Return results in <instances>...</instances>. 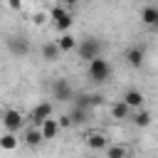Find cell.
I'll list each match as a JSON object with an SVG mask.
<instances>
[{
    "label": "cell",
    "mask_w": 158,
    "mask_h": 158,
    "mask_svg": "<svg viewBox=\"0 0 158 158\" xmlns=\"http://www.w3.org/2000/svg\"><path fill=\"white\" fill-rule=\"evenodd\" d=\"M128 109H143V101H146V96H143V91H138V89H128L126 94H123V99H121Z\"/></svg>",
    "instance_id": "obj_8"
},
{
    "label": "cell",
    "mask_w": 158,
    "mask_h": 158,
    "mask_svg": "<svg viewBox=\"0 0 158 158\" xmlns=\"http://www.w3.org/2000/svg\"><path fill=\"white\" fill-rule=\"evenodd\" d=\"M57 126L59 128H72V118L64 114V116H59V121H57Z\"/></svg>",
    "instance_id": "obj_22"
},
{
    "label": "cell",
    "mask_w": 158,
    "mask_h": 158,
    "mask_svg": "<svg viewBox=\"0 0 158 158\" xmlns=\"http://www.w3.org/2000/svg\"><path fill=\"white\" fill-rule=\"evenodd\" d=\"M64 5H67V7H74V5H79V0H62V7H64Z\"/></svg>",
    "instance_id": "obj_25"
},
{
    "label": "cell",
    "mask_w": 158,
    "mask_h": 158,
    "mask_svg": "<svg viewBox=\"0 0 158 158\" xmlns=\"http://www.w3.org/2000/svg\"><path fill=\"white\" fill-rule=\"evenodd\" d=\"M52 96L59 99V101H72V99H74V89H72L69 79H64V77L54 79V81H52Z\"/></svg>",
    "instance_id": "obj_6"
},
{
    "label": "cell",
    "mask_w": 158,
    "mask_h": 158,
    "mask_svg": "<svg viewBox=\"0 0 158 158\" xmlns=\"http://www.w3.org/2000/svg\"><path fill=\"white\" fill-rule=\"evenodd\" d=\"M17 143H20V141H17L15 133H7V131H5V133L0 136V148H2V151H15Z\"/></svg>",
    "instance_id": "obj_17"
},
{
    "label": "cell",
    "mask_w": 158,
    "mask_h": 158,
    "mask_svg": "<svg viewBox=\"0 0 158 158\" xmlns=\"http://www.w3.org/2000/svg\"><path fill=\"white\" fill-rule=\"evenodd\" d=\"M143 59H146V49H143V47H131V49L126 52V64L133 67V69H138V67L143 64Z\"/></svg>",
    "instance_id": "obj_9"
},
{
    "label": "cell",
    "mask_w": 158,
    "mask_h": 158,
    "mask_svg": "<svg viewBox=\"0 0 158 158\" xmlns=\"http://www.w3.org/2000/svg\"><path fill=\"white\" fill-rule=\"evenodd\" d=\"M25 143L30 146V148H37L40 143H42V133H40V128H27V133H25Z\"/></svg>",
    "instance_id": "obj_16"
},
{
    "label": "cell",
    "mask_w": 158,
    "mask_h": 158,
    "mask_svg": "<svg viewBox=\"0 0 158 158\" xmlns=\"http://www.w3.org/2000/svg\"><path fill=\"white\" fill-rule=\"evenodd\" d=\"M106 156L109 158H126V148L123 146H109L106 148Z\"/></svg>",
    "instance_id": "obj_20"
},
{
    "label": "cell",
    "mask_w": 158,
    "mask_h": 158,
    "mask_svg": "<svg viewBox=\"0 0 158 158\" xmlns=\"http://www.w3.org/2000/svg\"><path fill=\"white\" fill-rule=\"evenodd\" d=\"M67 116L72 118V126H79V123H84V121H86V111H84V109H77V106H74V111H72V114H67Z\"/></svg>",
    "instance_id": "obj_19"
},
{
    "label": "cell",
    "mask_w": 158,
    "mask_h": 158,
    "mask_svg": "<svg viewBox=\"0 0 158 158\" xmlns=\"http://www.w3.org/2000/svg\"><path fill=\"white\" fill-rule=\"evenodd\" d=\"M86 146H89L91 151H101V148L109 146V138H106L104 133H89V136H86Z\"/></svg>",
    "instance_id": "obj_14"
},
{
    "label": "cell",
    "mask_w": 158,
    "mask_h": 158,
    "mask_svg": "<svg viewBox=\"0 0 158 158\" xmlns=\"http://www.w3.org/2000/svg\"><path fill=\"white\" fill-rule=\"evenodd\" d=\"M77 54H79V59L81 62H91V59H96V57H101V52H104V42L99 40V37H84V40H77Z\"/></svg>",
    "instance_id": "obj_1"
},
{
    "label": "cell",
    "mask_w": 158,
    "mask_h": 158,
    "mask_svg": "<svg viewBox=\"0 0 158 158\" xmlns=\"http://www.w3.org/2000/svg\"><path fill=\"white\" fill-rule=\"evenodd\" d=\"M104 104V96L101 94H86V106L91 109V106H101Z\"/></svg>",
    "instance_id": "obj_21"
},
{
    "label": "cell",
    "mask_w": 158,
    "mask_h": 158,
    "mask_svg": "<svg viewBox=\"0 0 158 158\" xmlns=\"http://www.w3.org/2000/svg\"><path fill=\"white\" fill-rule=\"evenodd\" d=\"M59 47H57V42H44L42 44V59L44 62H57L59 59Z\"/></svg>",
    "instance_id": "obj_12"
},
{
    "label": "cell",
    "mask_w": 158,
    "mask_h": 158,
    "mask_svg": "<svg viewBox=\"0 0 158 158\" xmlns=\"http://www.w3.org/2000/svg\"><path fill=\"white\" fill-rule=\"evenodd\" d=\"M111 116H114V118H128V116H131V109H128L123 101H116V104L111 106Z\"/></svg>",
    "instance_id": "obj_18"
},
{
    "label": "cell",
    "mask_w": 158,
    "mask_h": 158,
    "mask_svg": "<svg viewBox=\"0 0 158 158\" xmlns=\"http://www.w3.org/2000/svg\"><path fill=\"white\" fill-rule=\"evenodd\" d=\"M57 131H59V126H57V118H44L42 123H40V133H42V141H52L54 136H57Z\"/></svg>",
    "instance_id": "obj_10"
},
{
    "label": "cell",
    "mask_w": 158,
    "mask_h": 158,
    "mask_svg": "<svg viewBox=\"0 0 158 158\" xmlns=\"http://www.w3.org/2000/svg\"><path fill=\"white\" fill-rule=\"evenodd\" d=\"M7 5H10L12 10H20V7H22V2H20V0H7Z\"/></svg>",
    "instance_id": "obj_24"
},
{
    "label": "cell",
    "mask_w": 158,
    "mask_h": 158,
    "mask_svg": "<svg viewBox=\"0 0 158 158\" xmlns=\"http://www.w3.org/2000/svg\"><path fill=\"white\" fill-rule=\"evenodd\" d=\"M141 22H143L146 27L156 30V27H158V10H156L153 5H146V7L141 10Z\"/></svg>",
    "instance_id": "obj_11"
},
{
    "label": "cell",
    "mask_w": 158,
    "mask_h": 158,
    "mask_svg": "<svg viewBox=\"0 0 158 158\" xmlns=\"http://www.w3.org/2000/svg\"><path fill=\"white\" fill-rule=\"evenodd\" d=\"M52 116V104L49 101H42V104H37L32 111H30V123L35 126V128H40V123L44 121V118H49Z\"/></svg>",
    "instance_id": "obj_7"
},
{
    "label": "cell",
    "mask_w": 158,
    "mask_h": 158,
    "mask_svg": "<svg viewBox=\"0 0 158 158\" xmlns=\"http://www.w3.org/2000/svg\"><path fill=\"white\" fill-rule=\"evenodd\" d=\"M49 20H52V25H54V30H57V32H67V30L74 25L72 12H69L67 7H62V5H57V7H52V10H49Z\"/></svg>",
    "instance_id": "obj_3"
},
{
    "label": "cell",
    "mask_w": 158,
    "mask_h": 158,
    "mask_svg": "<svg viewBox=\"0 0 158 158\" xmlns=\"http://www.w3.org/2000/svg\"><path fill=\"white\" fill-rule=\"evenodd\" d=\"M5 44H7V52L15 54V57H27L32 52V44H30V40L25 35H10L5 40Z\"/></svg>",
    "instance_id": "obj_4"
},
{
    "label": "cell",
    "mask_w": 158,
    "mask_h": 158,
    "mask_svg": "<svg viewBox=\"0 0 158 158\" xmlns=\"http://www.w3.org/2000/svg\"><path fill=\"white\" fill-rule=\"evenodd\" d=\"M32 22H35V25H42V22H47V15H44V12H37V15L32 17Z\"/></svg>",
    "instance_id": "obj_23"
},
{
    "label": "cell",
    "mask_w": 158,
    "mask_h": 158,
    "mask_svg": "<svg viewBox=\"0 0 158 158\" xmlns=\"http://www.w3.org/2000/svg\"><path fill=\"white\" fill-rule=\"evenodd\" d=\"M0 121H2V126H5L7 133H17V131L25 126V116H22L17 109H7V111H2Z\"/></svg>",
    "instance_id": "obj_5"
},
{
    "label": "cell",
    "mask_w": 158,
    "mask_h": 158,
    "mask_svg": "<svg viewBox=\"0 0 158 158\" xmlns=\"http://www.w3.org/2000/svg\"><path fill=\"white\" fill-rule=\"evenodd\" d=\"M86 72H89V79L94 84H106L111 79V64H109V59H104V54L96 57V59H91Z\"/></svg>",
    "instance_id": "obj_2"
},
{
    "label": "cell",
    "mask_w": 158,
    "mask_h": 158,
    "mask_svg": "<svg viewBox=\"0 0 158 158\" xmlns=\"http://www.w3.org/2000/svg\"><path fill=\"white\" fill-rule=\"evenodd\" d=\"M57 47H59V52H72L77 47V37L69 35V32H62L59 40H57Z\"/></svg>",
    "instance_id": "obj_15"
},
{
    "label": "cell",
    "mask_w": 158,
    "mask_h": 158,
    "mask_svg": "<svg viewBox=\"0 0 158 158\" xmlns=\"http://www.w3.org/2000/svg\"><path fill=\"white\" fill-rule=\"evenodd\" d=\"M131 121H133V126H138V128H146V126H151L153 116H151V111H146V109H136V114L131 116Z\"/></svg>",
    "instance_id": "obj_13"
}]
</instances>
